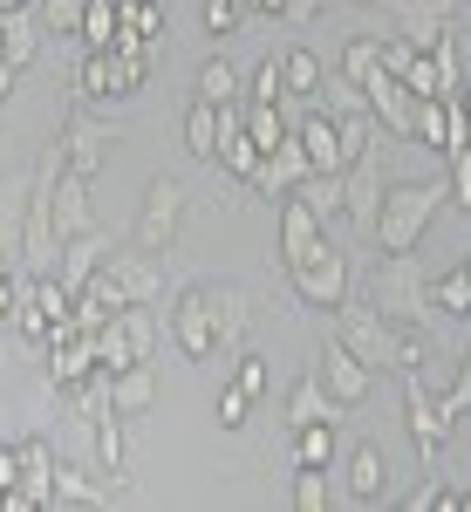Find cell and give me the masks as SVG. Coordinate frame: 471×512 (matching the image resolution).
Here are the masks:
<instances>
[{
    "mask_svg": "<svg viewBox=\"0 0 471 512\" xmlns=\"http://www.w3.org/2000/svg\"><path fill=\"white\" fill-rule=\"evenodd\" d=\"M335 342H342L369 376H376V369L403 376V369H417V362H424V342H417L410 328L383 321L376 308H349V301H342V315H335Z\"/></svg>",
    "mask_w": 471,
    "mask_h": 512,
    "instance_id": "obj_1",
    "label": "cell"
},
{
    "mask_svg": "<svg viewBox=\"0 0 471 512\" xmlns=\"http://www.w3.org/2000/svg\"><path fill=\"white\" fill-rule=\"evenodd\" d=\"M369 308L396 328H431L437 301H431V274L417 253H383V267L369 274Z\"/></svg>",
    "mask_w": 471,
    "mask_h": 512,
    "instance_id": "obj_2",
    "label": "cell"
},
{
    "mask_svg": "<svg viewBox=\"0 0 471 512\" xmlns=\"http://www.w3.org/2000/svg\"><path fill=\"white\" fill-rule=\"evenodd\" d=\"M82 294H96L110 315H117V308H137V301L157 308V301H164V267H157V253H144V246H137V253H117V246H110Z\"/></svg>",
    "mask_w": 471,
    "mask_h": 512,
    "instance_id": "obj_3",
    "label": "cell"
},
{
    "mask_svg": "<svg viewBox=\"0 0 471 512\" xmlns=\"http://www.w3.org/2000/svg\"><path fill=\"white\" fill-rule=\"evenodd\" d=\"M444 185L424 178V185H383V205H376V239H383V253H417V239L424 226L437 219V205H444Z\"/></svg>",
    "mask_w": 471,
    "mask_h": 512,
    "instance_id": "obj_4",
    "label": "cell"
},
{
    "mask_svg": "<svg viewBox=\"0 0 471 512\" xmlns=\"http://www.w3.org/2000/svg\"><path fill=\"white\" fill-rule=\"evenodd\" d=\"M151 76V41H130V48H89V62H82V103H110V96H137Z\"/></svg>",
    "mask_w": 471,
    "mask_h": 512,
    "instance_id": "obj_5",
    "label": "cell"
},
{
    "mask_svg": "<svg viewBox=\"0 0 471 512\" xmlns=\"http://www.w3.org/2000/svg\"><path fill=\"white\" fill-rule=\"evenodd\" d=\"M96 369H130V362H151V349H157V315L137 301V308H117V315L103 321L96 335Z\"/></svg>",
    "mask_w": 471,
    "mask_h": 512,
    "instance_id": "obj_6",
    "label": "cell"
},
{
    "mask_svg": "<svg viewBox=\"0 0 471 512\" xmlns=\"http://www.w3.org/2000/svg\"><path fill=\"white\" fill-rule=\"evenodd\" d=\"M383 185H390V178H383V130H376V137H369V144H362V151L342 164V212H349L362 233H376V205H383Z\"/></svg>",
    "mask_w": 471,
    "mask_h": 512,
    "instance_id": "obj_7",
    "label": "cell"
},
{
    "mask_svg": "<svg viewBox=\"0 0 471 512\" xmlns=\"http://www.w3.org/2000/svg\"><path fill=\"white\" fill-rule=\"evenodd\" d=\"M287 280H294V294H301L308 308H342V301H349V253L321 239L308 260L287 267Z\"/></svg>",
    "mask_w": 471,
    "mask_h": 512,
    "instance_id": "obj_8",
    "label": "cell"
},
{
    "mask_svg": "<svg viewBox=\"0 0 471 512\" xmlns=\"http://www.w3.org/2000/svg\"><path fill=\"white\" fill-rule=\"evenodd\" d=\"M171 342L192 355V362H212L219 355V321H212V301H205V280L171 294Z\"/></svg>",
    "mask_w": 471,
    "mask_h": 512,
    "instance_id": "obj_9",
    "label": "cell"
},
{
    "mask_svg": "<svg viewBox=\"0 0 471 512\" xmlns=\"http://www.w3.org/2000/svg\"><path fill=\"white\" fill-rule=\"evenodd\" d=\"M185 185L178 178H151V192H144V212H137V246L144 253H171V239L185 226Z\"/></svg>",
    "mask_w": 471,
    "mask_h": 512,
    "instance_id": "obj_10",
    "label": "cell"
},
{
    "mask_svg": "<svg viewBox=\"0 0 471 512\" xmlns=\"http://www.w3.org/2000/svg\"><path fill=\"white\" fill-rule=\"evenodd\" d=\"M403 410H410V437H417V458H424V472H437V451H444V437H451V417L437 410L431 383H424L417 369H403Z\"/></svg>",
    "mask_w": 471,
    "mask_h": 512,
    "instance_id": "obj_11",
    "label": "cell"
},
{
    "mask_svg": "<svg viewBox=\"0 0 471 512\" xmlns=\"http://www.w3.org/2000/svg\"><path fill=\"white\" fill-rule=\"evenodd\" d=\"M362 7H383L410 48H437L451 35V14H458V0H362Z\"/></svg>",
    "mask_w": 471,
    "mask_h": 512,
    "instance_id": "obj_12",
    "label": "cell"
},
{
    "mask_svg": "<svg viewBox=\"0 0 471 512\" xmlns=\"http://www.w3.org/2000/svg\"><path fill=\"white\" fill-rule=\"evenodd\" d=\"M362 96H369V117H376L383 137H396V144H410V137H417V96H410L390 69H376V76L362 82Z\"/></svg>",
    "mask_w": 471,
    "mask_h": 512,
    "instance_id": "obj_13",
    "label": "cell"
},
{
    "mask_svg": "<svg viewBox=\"0 0 471 512\" xmlns=\"http://www.w3.org/2000/svg\"><path fill=\"white\" fill-rule=\"evenodd\" d=\"M0 506H7V512L55 506V451H48L41 437H21V485H14V492H0Z\"/></svg>",
    "mask_w": 471,
    "mask_h": 512,
    "instance_id": "obj_14",
    "label": "cell"
},
{
    "mask_svg": "<svg viewBox=\"0 0 471 512\" xmlns=\"http://www.w3.org/2000/svg\"><path fill=\"white\" fill-rule=\"evenodd\" d=\"M410 144H431V151H458V144H471V123L465 110H458V96H417V137Z\"/></svg>",
    "mask_w": 471,
    "mask_h": 512,
    "instance_id": "obj_15",
    "label": "cell"
},
{
    "mask_svg": "<svg viewBox=\"0 0 471 512\" xmlns=\"http://www.w3.org/2000/svg\"><path fill=\"white\" fill-rule=\"evenodd\" d=\"M55 144H62V164H69V171H82V178H96V171H103V158H110V144H117V137H110L103 123L89 117V110H76V117H69V123H62V130H55Z\"/></svg>",
    "mask_w": 471,
    "mask_h": 512,
    "instance_id": "obj_16",
    "label": "cell"
},
{
    "mask_svg": "<svg viewBox=\"0 0 471 512\" xmlns=\"http://www.w3.org/2000/svg\"><path fill=\"white\" fill-rule=\"evenodd\" d=\"M294 137H301V151H308L314 171H342L355 158L349 137H342V117H328V110H308V117L294 123Z\"/></svg>",
    "mask_w": 471,
    "mask_h": 512,
    "instance_id": "obj_17",
    "label": "cell"
},
{
    "mask_svg": "<svg viewBox=\"0 0 471 512\" xmlns=\"http://www.w3.org/2000/svg\"><path fill=\"white\" fill-rule=\"evenodd\" d=\"M205 301H212V321H219V349H239V342H246V328L260 321L253 294L233 287V280H205Z\"/></svg>",
    "mask_w": 471,
    "mask_h": 512,
    "instance_id": "obj_18",
    "label": "cell"
},
{
    "mask_svg": "<svg viewBox=\"0 0 471 512\" xmlns=\"http://www.w3.org/2000/svg\"><path fill=\"white\" fill-rule=\"evenodd\" d=\"M321 219H314V205L301 192H280V267H294V260H308L314 246H321Z\"/></svg>",
    "mask_w": 471,
    "mask_h": 512,
    "instance_id": "obj_19",
    "label": "cell"
},
{
    "mask_svg": "<svg viewBox=\"0 0 471 512\" xmlns=\"http://www.w3.org/2000/svg\"><path fill=\"white\" fill-rule=\"evenodd\" d=\"M314 376H321V390L335 396V410H355V403L369 396V369H362V362H355V355L342 349V342H328V349H321Z\"/></svg>",
    "mask_w": 471,
    "mask_h": 512,
    "instance_id": "obj_20",
    "label": "cell"
},
{
    "mask_svg": "<svg viewBox=\"0 0 471 512\" xmlns=\"http://www.w3.org/2000/svg\"><path fill=\"white\" fill-rule=\"evenodd\" d=\"M314 164H308V151H301V137H294V130H287V137H280L274 151H267V158H260V171H253V185H260V192H294V185H301V178H308Z\"/></svg>",
    "mask_w": 471,
    "mask_h": 512,
    "instance_id": "obj_21",
    "label": "cell"
},
{
    "mask_svg": "<svg viewBox=\"0 0 471 512\" xmlns=\"http://www.w3.org/2000/svg\"><path fill=\"white\" fill-rule=\"evenodd\" d=\"M110 246H117V239L103 233V226H89V233H76V239H62V267H55V274H62V287H89V274H96V267H103V253H110Z\"/></svg>",
    "mask_w": 471,
    "mask_h": 512,
    "instance_id": "obj_22",
    "label": "cell"
},
{
    "mask_svg": "<svg viewBox=\"0 0 471 512\" xmlns=\"http://www.w3.org/2000/svg\"><path fill=\"white\" fill-rule=\"evenodd\" d=\"M151 403H157V369L151 362L110 369V410H117V417H144Z\"/></svg>",
    "mask_w": 471,
    "mask_h": 512,
    "instance_id": "obj_23",
    "label": "cell"
},
{
    "mask_svg": "<svg viewBox=\"0 0 471 512\" xmlns=\"http://www.w3.org/2000/svg\"><path fill=\"white\" fill-rule=\"evenodd\" d=\"M390 492V458H383V444H355L349 451V499H383Z\"/></svg>",
    "mask_w": 471,
    "mask_h": 512,
    "instance_id": "obj_24",
    "label": "cell"
},
{
    "mask_svg": "<svg viewBox=\"0 0 471 512\" xmlns=\"http://www.w3.org/2000/svg\"><path fill=\"white\" fill-rule=\"evenodd\" d=\"M308 103H314V110H328V117H369V96H362V82H349L342 69H335V76L321 69V82H314Z\"/></svg>",
    "mask_w": 471,
    "mask_h": 512,
    "instance_id": "obj_25",
    "label": "cell"
},
{
    "mask_svg": "<svg viewBox=\"0 0 471 512\" xmlns=\"http://www.w3.org/2000/svg\"><path fill=\"white\" fill-rule=\"evenodd\" d=\"M342 410H335V396L321 390V376H301L294 396H287V431H301V424H335Z\"/></svg>",
    "mask_w": 471,
    "mask_h": 512,
    "instance_id": "obj_26",
    "label": "cell"
},
{
    "mask_svg": "<svg viewBox=\"0 0 471 512\" xmlns=\"http://www.w3.org/2000/svg\"><path fill=\"white\" fill-rule=\"evenodd\" d=\"M185 151H192L198 164H219V103L198 96L192 110H185Z\"/></svg>",
    "mask_w": 471,
    "mask_h": 512,
    "instance_id": "obj_27",
    "label": "cell"
},
{
    "mask_svg": "<svg viewBox=\"0 0 471 512\" xmlns=\"http://www.w3.org/2000/svg\"><path fill=\"white\" fill-rule=\"evenodd\" d=\"M28 192H35V178H7V185H0V246H7V253H21V219H28Z\"/></svg>",
    "mask_w": 471,
    "mask_h": 512,
    "instance_id": "obj_28",
    "label": "cell"
},
{
    "mask_svg": "<svg viewBox=\"0 0 471 512\" xmlns=\"http://www.w3.org/2000/svg\"><path fill=\"white\" fill-rule=\"evenodd\" d=\"M35 48H41V28L21 14V7H14V14H0V55H7L14 69H28V62H35Z\"/></svg>",
    "mask_w": 471,
    "mask_h": 512,
    "instance_id": "obj_29",
    "label": "cell"
},
{
    "mask_svg": "<svg viewBox=\"0 0 471 512\" xmlns=\"http://www.w3.org/2000/svg\"><path fill=\"white\" fill-rule=\"evenodd\" d=\"M157 28H164V7H157V0H117V48L151 41Z\"/></svg>",
    "mask_w": 471,
    "mask_h": 512,
    "instance_id": "obj_30",
    "label": "cell"
},
{
    "mask_svg": "<svg viewBox=\"0 0 471 512\" xmlns=\"http://www.w3.org/2000/svg\"><path fill=\"white\" fill-rule=\"evenodd\" d=\"M96 472L123 492V417H117V410H110V417H96Z\"/></svg>",
    "mask_w": 471,
    "mask_h": 512,
    "instance_id": "obj_31",
    "label": "cell"
},
{
    "mask_svg": "<svg viewBox=\"0 0 471 512\" xmlns=\"http://www.w3.org/2000/svg\"><path fill=\"white\" fill-rule=\"evenodd\" d=\"M117 485H89L76 465H55V506H110Z\"/></svg>",
    "mask_w": 471,
    "mask_h": 512,
    "instance_id": "obj_32",
    "label": "cell"
},
{
    "mask_svg": "<svg viewBox=\"0 0 471 512\" xmlns=\"http://www.w3.org/2000/svg\"><path fill=\"white\" fill-rule=\"evenodd\" d=\"M294 192L314 205V219H335V212H342V171H308Z\"/></svg>",
    "mask_w": 471,
    "mask_h": 512,
    "instance_id": "obj_33",
    "label": "cell"
},
{
    "mask_svg": "<svg viewBox=\"0 0 471 512\" xmlns=\"http://www.w3.org/2000/svg\"><path fill=\"white\" fill-rule=\"evenodd\" d=\"M294 465H335V424H301L294 431Z\"/></svg>",
    "mask_w": 471,
    "mask_h": 512,
    "instance_id": "obj_34",
    "label": "cell"
},
{
    "mask_svg": "<svg viewBox=\"0 0 471 512\" xmlns=\"http://www.w3.org/2000/svg\"><path fill=\"white\" fill-rule=\"evenodd\" d=\"M76 35L89 41V48H117V0H89L76 21Z\"/></svg>",
    "mask_w": 471,
    "mask_h": 512,
    "instance_id": "obj_35",
    "label": "cell"
},
{
    "mask_svg": "<svg viewBox=\"0 0 471 512\" xmlns=\"http://www.w3.org/2000/svg\"><path fill=\"white\" fill-rule=\"evenodd\" d=\"M280 82H287V96H314V82H321L314 48H287V55H280Z\"/></svg>",
    "mask_w": 471,
    "mask_h": 512,
    "instance_id": "obj_36",
    "label": "cell"
},
{
    "mask_svg": "<svg viewBox=\"0 0 471 512\" xmlns=\"http://www.w3.org/2000/svg\"><path fill=\"white\" fill-rule=\"evenodd\" d=\"M246 137H253V144H260V158H267V151H274L280 137H287V117H280V103H253V110H246Z\"/></svg>",
    "mask_w": 471,
    "mask_h": 512,
    "instance_id": "obj_37",
    "label": "cell"
},
{
    "mask_svg": "<svg viewBox=\"0 0 471 512\" xmlns=\"http://www.w3.org/2000/svg\"><path fill=\"white\" fill-rule=\"evenodd\" d=\"M376 69H383V41H376V35H355L349 48H342V76H349V82H369Z\"/></svg>",
    "mask_w": 471,
    "mask_h": 512,
    "instance_id": "obj_38",
    "label": "cell"
},
{
    "mask_svg": "<svg viewBox=\"0 0 471 512\" xmlns=\"http://www.w3.org/2000/svg\"><path fill=\"white\" fill-rule=\"evenodd\" d=\"M198 96H205V103H233V96H239V76H233L226 55H212V62L198 69Z\"/></svg>",
    "mask_w": 471,
    "mask_h": 512,
    "instance_id": "obj_39",
    "label": "cell"
},
{
    "mask_svg": "<svg viewBox=\"0 0 471 512\" xmlns=\"http://www.w3.org/2000/svg\"><path fill=\"white\" fill-rule=\"evenodd\" d=\"M431 301H437V315H465V308H471L465 267H458V274H437V280H431Z\"/></svg>",
    "mask_w": 471,
    "mask_h": 512,
    "instance_id": "obj_40",
    "label": "cell"
},
{
    "mask_svg": "<svg viewBox=\"0 0 471 512\" xmlns=\"http://www.w3.org/2000/svg\"><path fill=\"white\" fill-rule=\"evenodd\" d=\"M294 506L301 512L328 506V472H321V465H301V472H294Z\"/></svg>",
    "mask_w": 471,
    "mask_h": 512,
    "instance_id": "obj_41",
    "label": "cell"
},
{
    "mask_svg": "<svg viewBox=\"0 0 471 512\" xmlns=\"http://www.w3.org/2000/svg\"><path fill=\"white\" fill-rule=\"evenodd\" d=\"M451 178H444V192H451V205H458V212H471V144H458V151H451Z\"/></svg>",
    "mask_w": 471,
    "mask_h": 512,
    "instance_id": "obj_42",
    "label": "cell"
},
{
    "mask_svg": "<svg viewBox=\"0 0 471 512\" xmlns=\"http://www.w3.org/2000/svg\"><path fill=\"white\" fill-rule=\"evenodd\" d=\"M437 410H444L451 424H458V417H471V355L458 362V376H451V390L437 396Z\"/></svg>",
    "mask_w": 471,
    "mask_h": 512,
    "instance_id": "obj_43",
    "label": "cell"
},
{
    "mask_svg": "<svg viewBox=\"0 0 471 512\" xmlns=\"http://www.w3.org/2000/svg\"><path fill=\"white\" fill-rule=\"evenodd\" d=\"M82 7H89V0H41V28H48V35H76Z\"/></svg>",
    "mask_w": 471,
    "mask_h": 512,
    "instance_id": "obj_44",
    "label": "cell"
},
{
    "mask_svg": "<svg viewBox=\"0 0 471 512\" xmlns=\"http://www.w3.org/2000/svg\"><path fill=\"white\" fill-rule=\"evenodd\" d=\"M246 403H253V396L239 390V383L219 390V431H239V424H246Z\"/></svg>",
    "mask_w": 471,
    "mask_h": 512,
    "instance_id": "obj_45",
    "label": "cell"
},
{
    "mask_svg": "<svg viewBox=\"0 0 471 512\" xmlns=\"http://www.w3.org/2000/svg\"><path fill=\"white\" fill-rule=\"evenodd\" d=\"M239 28V0H205V35H233Z\"/></svg>",
    "mask_w": 471,
    "mask_h": 512,
    "instance_id": "obj_46",
    "label": "cell"
},
{
    "mask_svg": "<svg viewBox=\"0 0 471 512\" xmlns=\"http://www.w3.org/2000/svg\"><path fill=\"white\" fill-rule=\"evenodd\" d=\"M287 96V82H280V62H260V76H253V103H280Z\"/></svg>",
    "mask_w": 471,
    "mask_h": 512,
    "instance_id": "obj_47",
    "label": "cell"
},
{
    "mask_svg": "<svg viewBox=\"0 0 471 512\" xmlns=\"http://www.w3.org/2000/svg\"><path fill=\"white\" fill-rule=\"evenodd\" d=\"M233 383H239V390H246V396H260V390H267V362H260V355H239Z\"/></svg>",
    "mask_w": 471,
    "mask_h": 512,
    "instance_id": "obj_48",
    "label": "cell"
},
{
    "mask_svg": "<svg viewBox=\"0 0 471 512\" xmlns=\"http://www.w3.org/2000/svg\"><path fill=\"white\" fill-rule=\"evenodd\" d=\"M437 499H444V478L431 472V478H424V485H417V492H410V499H403V506H410V512H431Z\"/></svg>",
    "mask_w": 471,
    "mask_h": 512,
    "instance_id": "obj_49",
    "label": "cell"
},
{
    "mask_svg": "<svg viewBox=\"0 0 471 512\" xmlns=\"http://www.w3.org/2000/svg\"><path fill=\"white\" fill-rule=\"evenodd\" d=\"M21 485V444H0V492Z\"/></svg>",
    "mask_w": 471,
    "mask_h": 512,
    "instance_id": "obj_50",
    "label": "cell"
},
{
    "mask_svg": "<svg viewBox=\"0 0 471 512\" xmlns=\"http://www.w3.org/2000/svg\"><path fill=\"white\" fill-rule=\"evenodd\" d=\"M14 308H21V280L0 274V321H14Z\"/></svg>",
    "mask_w": 471,
    "mask_h": 512,
    "instance_id": "obj_51",
    "label": "cell"
},
{
    "mask_svg": "<svg viewBox=\"0 0 471 512\" xmlns=\"http://www.w3.org/2000/svg\"><path fill=\"white\" fill-rule=\"evenodd\" d=\"M321 7H342V0H287V14H294V21H314Z\"/></svg>",
    "mask_w": 471,
    "mask_h": 512,
    "instance_id": "obj_52",
    "label": "cell"
},
{
    "mask_svg": "<svg viewBox=\"0 0 471 512\" xmlns=\"http://www.w3.org/2000/svg\"><path fill=\"white\" fill-rule=\"evenodd\" d=\"M14 76H21V69H14V62H7V55H0V103H7V96H14Z\"/></svg>",
    "mask_w": 471,
    "mask_h": 512,
    "instance_id": "obj_53",
    "label": "cell"
},
{
    "mask_svg": "<svg viewBox=\"0 0 471 512\" xmlns=\"http://www.w3.org/2000/svg\"><path fill=\"white\" fill-rule=\"evenodd\" d=\"M253 14H287V0H246Z\"/></svg>",
    "mask_w": 471,
    "mask_h": 512,
    "instance_id": "obj_54",
    "label": "cell"
},
{
    "mask_svg": "<svg viewBox=\"0 0 471 512\" xmlns=\"http://www.w3.org/2000/svg\"><path fill=\"white\" fill-rule=\"evenodd\" d=\"M458 110H465V123H471V82H465V89H458Z\"/></svg>",
    "mask_w": 471,
    "mask_h": 512,
    "instance_id": "obj_55",
    "label": "cell"
},
{
    "mask_svg": "<svg viewBox=\"0 0 471 512\" xmlns=\"http://www.w3.org/2000/svg\"><path fill=\"white\" fill-rule=\"evenodd\" d=\"M14 7H35V0H0V14H14Z\"/></svg>",
    "mask_w": 471,
    "mask_h": 512,
    "instance_id": "obj_56",
    "label": "cell"
},
{
    "mask_svg": "<svg viewBox=\"0 0 471 512\" xmlns=\"http://www.w3.org/2000/svg\"><path fill=\"white\" fill-rule=\"evenodd\" d=\"M0 274H7V246H0Z\"/></svg>",
    "mask_w": 471,
    "mask_h": 512,
    "instance_id": "obj_57",
    "label": "cell"
},
{
    "mask_svg": "<svg viewBox=\"0 0 471 512\" xmlns=\"http://www.w3.org/2000/svg\"><path fill=\"white\" fill-rule=\"evenodd\" d=\"M465 280H471V260H465Z\"/></svg>",
    "mask_w": 471,
    "mask_h": 512,
    "instance_id": "obj_58",
    "label": "cell"
},
{
    "mask_svg": "<svg viewBox=\"0 0 471 512\" xmlns=\"http://www.w3.org/2000/svg\"><path fill=\"white\" fill-rule=\"evenodd\" d=\"M465 321H471V308H465Z\"/></svg>",
    "mask_w": 471,
    "mask_h": 512,
    "instance_id": "obj_59",
    "label": "cell"
}]
</instances>
